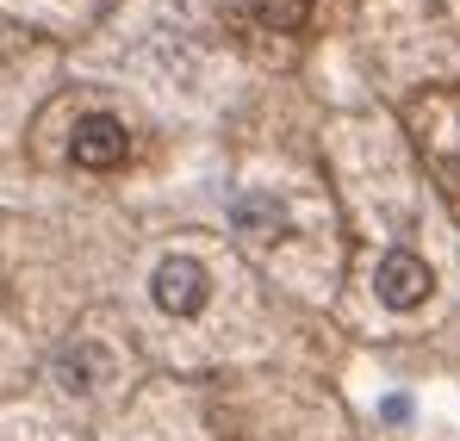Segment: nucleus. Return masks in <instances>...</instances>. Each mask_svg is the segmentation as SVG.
<instances>
[{
    "label": "nucleus",
    "mask_w": 460,
    "mask_h": 441,
    "mask_svg": "<svg viewBox=\"0 0 460 441\" xmlns=\"http://www.w3.org/2000/svg\"><path fill=\"white\" fill-rule=\"evenodd\" d=\"M150 298L168 317H193V311L212 298V280H206V268H199L193 255H168V261L155 268V280H150Z\"/></svg>",
    "instance_id": "f257e3e1"
},
{
    "label": "nucleus",
    "mask_w": 460,
    "mask_h": 441,
    "mask_svg": "<svg viewBox=\"0 0 460 441\" xmlns=\"http://www.w3.org/2000/svg\"><path fill=\"white\" fill-rule=\"evenodd\" d=\"M69 155H75L81 168H119V162L131 155V137H125V125H119L112 112H93V119H81V125H75Z\"/></svg>",
    "instance_id": "f03ea898"
},
{
    "label": "nucleus",
    "mask_w": 460,
    "mask_h": 441,
    "mask_svg": "<svg viewBox=\"0 0 460 441\" xmlns=\"http://www.w3.org/2000/svg\"><path fill=\"white\" fill-rule=\"evenodd\" d=\"M374 287H380V298L392 304V311H411V304L429 298L436 280H429V268H423L411 249H392V255L380 261V274H374Z\"/></svg>",
    "instance_id": "7ed1b4c3"
},
{
    "label": "nucleus",
    "mask_w": 460,
    "mask_h": 441,
    "mask_svg": "<svg viewBox=\"0 0 460 441\" xmlns=\"http://www.w3.org/2000/svg\"><path fill=\"white\" fill-rule=\"evenodd\" d=\"M50 373H57V385H69V392H93V385L112 373V361H106L100 342H69V348H57Z\"/></svg>",
    "instance_id": "20e7f679"
},
{
    "label": "nucleus",
    "mask_w": 460,
    "mask_h": 441,
    "mask_svg": "<svg viewBox=\"0 0 460 441\" xmlns=\"http://www.w3.org/2000/svg\"><path fill=\"white\" fill-rule=\"evenodd\" d=\"M249 13H255L268 31H299L311 19V0H249Z\"/></svg>",
    "instance_id": "39448f33"
},
{
    "label": "nucleus",
    "mask_w": 460,
    "mask_h": 441,
    "mask_svg": "<svg viewBox=\"0 0 460 441\" xmlns=\"http://www.w3.org/2000/svg\"><path fill=\"white\" fill-rule=\"evenodd\" d=\"M230 218L243 224V230H249V224H268V230H274L280 212H274V199H236V206H230Z\"/></svg>",
    "instance_id": "423d86ee"
}]
</instances>
